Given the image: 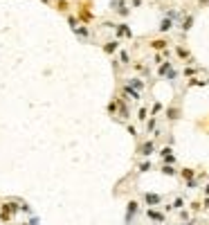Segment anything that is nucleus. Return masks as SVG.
I'll list each match as a JSON object with an SVG mask.
<instances>
[{"label":"nucleus","instance_id":"nucleus-1","mask_svg":"<svg viewBox=\"0 0 209 225\" xmlns=\"http://www.w3.org/2000/svg\"><path fill=\"white\" fill-rule=\"evenodd\" d=\"M158 200H160V196H155V194H148L146 196V203H151V205H155Z\"/></svg>","mask_w":209,"mask_h":225},{"label":"nucleus","instance_id":"nucleus-2","mask_svg":"<svg viewBox=\"0 0 209 225\" xmlns=\"http://www.w3.org/2000/svg\"><path fill=\"white\" fill-rule=\"evenodd\" d=\"M151 218H155V221H162V214H158V212H148Z\"/></svg>","mask_w":209,"mask_h":225}]
</instances>
